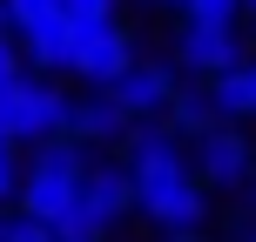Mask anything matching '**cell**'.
Returning <instances> with one entry per match:
<instances>
[{"label":"cell","mask_w":256,"mask_h":242,"mask_svg":"<svg viewBox=\"0 0 256 242\" xmlns=\"http://www.w3.org/2000/svg\"><path fill=\"white\" fill-rule=\"evenodd\" d=\"M122 162H128V175H135V209L148 222H162L168 236L202 229V216H209L202 189H209V182L196 175V162H182L168 121H135L128 141H122Z\"/></svg>","instance_id":"obj_1"},{"label":"cell","mask_w":256,"mask_h":242,"mask_svg":"<svg viewBox=\"0 0 256 242\" xmlns=\"http://www.w3.org/2000/svg\"><path fill=\"white\" fill-rule=\"evenodd\" d=\"M88 141H74V135H61V141H40L34 148V162H27V182H20V216H40V222H54L61 229L68 222V209L81 202V189H88Z\"/></svg>","instance_id":"obj_2"},{"label":"cell","mask_w":256,"mask_h":242,"mask_svg":"<svg viewBox=\"0 0 256 242\" xmlns=\"http://www.w3.org/2000/svg\"><path fill=\"white\" fill-rule=\"evenodd\" d=\"M0 128H7L14 141H27V148L61 141L68 128H74V101H68L48 74H34V67H27L20 81H7V88H0Z\"/></svg>","instance_id":"obj_3"},{"label":"cell","mask_w":256,"mask_h":242,"mask_svg":"<svg viewBox=\"0 0 256 242\" xmlns=\"http://www.w3.org/2000/svg\"><path fill=\"white\" fill-rule=\"evenodd\" d=\"M135 209V175H128V162H94L88 168V189H81V202L68 209L61 236L74 242H102V229H115V222Z\"/></svg>","instance_id":"obj_4"},{"label":"cell","mask_w":256,"mask_h":242,"mask_svg":"<svg viewBox=\"0 0 256 242\" xmlns=\"http://www.w3.org/2000/svg\"><path fill=\"white\" fill-rule=\"evenodd\" d=\"M176 67H182V74H202V81H216V74H230V67H243V40H236V27H222V20H189V13H182Z\"/></svg>","instance_id":"obj_5"},{"label":"cell","mask_w":256,"mask_h":242,"mask_svg":"<svg viewBox=\"0 0 256 242\" xmlns=\"http://www.w3.org/2000/svg\"><path fill=\"white\" fill-rule=\"evenodd\" d=\"M128 67H135V34H128V20H88L74 74L88 81V88H115Z\"/></svg>","instance_id":"obj_6"},{"label":"cell","mask_w":256,"mask_h":242,"mask_svg":"<svg viewBox=\"0 0 256 242\" xmlns=\"http://www.w3.org/2000/svg\"><path fill=\"white\" fill-rule=\"evenodd\" d=\"M81 34H88V20H74V13H61V20H40L20 34V54L34 74H74L81 61Z\"/></svg>","instance_id":"obj_7"},{"label":"cell","mask_w":256,"mask_h":242,"mask_svg":"<svg viewBox=\"0 0 256 242\" xmlns=\"http://www.w3.org/2000/svg\"><path fill=\"white\" fill-rule=\"evenodd\" d=\"M176 67H162V61H135L128 74L115 81V101L128 108V121H162L168 108H176Z\"/></svg>","instance_id":"obj_8"},{"label":"cell","mask_w":256,"mask_h":242,"mask_svg":"<svg viewBox=\"0 0 256 242\" xmlns=\"http://www.w3.org/2000/svg\"><path fill=\"white\" fill-rule=\"evenodd\" d=\"M250 168H256V148L236 135V121L209 128V135L196 141V175H202V182H216V189H236Z\"/></svg>","instance_id":"obj_9"},{"label":"cell","mask_w":256,"mask_h":242,"mask_svg":"<svg viewBox=\"0 0 256 242\" xmlns=\"http://www.w3.org/2000/svg\"><path fill=\"white\" fill-rule=\"evenodd\" d=\"M128 108L115 101V88H94V94H81L74 101V128L68 135L74 141H88V148H102V141H128Z\"/></svg>","instance_id":"obj_10"},{"label":"cell","mask_w":256,"mask_h":242,"mask_svg":"<svg viewBox=\"0 0 256 242\" xmlns=\"http://www.w3.org/2000/svg\"><path fill=\"white\" fill-rule=\"evenodd\" d=\"M168 128H176V135H189V141H202L209 128H222L216 101H209V88H202V94H176V108H168Z\"/></svg>","instance_id":"obj_11"},{"label":"cell","mask_w":256,"mask_h":242,"mask_svg":"<svg viewBox=\"0 0 256 242\" xmlns=\"http://www.w3.org/2000/svg\"><path fill=\"white\" fill-rule=\"evenodd\" d=\"M20 182H27V168H20V141L0 135V202H20Z\"/></svg>","instance_id":"obj_12"},{"label":"cell","mask_w":256,"mask_h":242,"mask_svg":"<svg viewBox=\"0 0 256 242\" xmlns=\"http://www.w3.org/2000/svg\"><path fill=\"white\" fill-rule=\"evenodd\" d=\"M7 13H14V34H27V27H40V20H61L68 0H7Z\"/></svg>","instance_id":"obj_13"},{"label":"cell","mask_w":256,"mask_h":242,"mask_svg":"<svg viewBox=\"0 0 256 242\" xmlns=\"http://www.w3.org/2000/svg\"><path fill=\"white\" fill-rule=\"evenodd\" d=\"M7 242H61V229L40 222V216H14V222H7Z\"/></svg>","instance_id":"obj_14"},{"label":"cell","mask_w":256,"mask_h":242,"mask_svg":"<svg viewBox=\"0 0 256 242\" xmlns=\"http://www.w3.org/2000/svg\"><path fill=\"white\" fill-rule=\"evenodd\" d=\"M243 7H250V0H189V20H222V27H236Z\"/></svg>","instance_id":"obj_15"},{"label":"cell","mask_w":256,"mask_h":242,"mask_svg":"<svg viewBox=\"0 0 256 242\" xmlns=\"http://www.w3.org/2000/svg\"><path fill=\"white\" fill-rule=\"evenodd\" d=\"M122 0H68V13H74V20H122Z\"/></svg>","instance_id":"obj_16"},{"label":"cell","mask_w":256,"mask_h":242,"mask_svg":"<svg viewBox=\"0 0 256 242\" xmlns=\"http://www.w3.org/2000/svg\"><path fill=\"white\" fill-rule=\"evenodd\" d=\"M27 74V54H20V40H0V88L7 81H20Z\"/></svg>","instance_id":"obj_17"},{"label":"cell","mask_w":256,"mask_h":242,"mask_svg":"<svg viewBox=\"0 0 256 242\" xmlns=\"http://www.w3.org/2000/svg\"><path fill=\"white\" fill-rule=\"evenodd\" d=\"M0 40H14V13H7V0H0Z\"/></svg>","instance_id":"obj_18"},{"label":"cell","mask_w":256,"mask_h":242,"mask_svg":"<svg viewBox=\"0 0 256 242\" xmlns=\"http://www.w3.org/2000/svg\"><path fill=\"white\" fill-rule=\"evenodd\" d=\"M142 7H182V13H189V0H142Z\"/></svg>","instance_id":"obj_19"},{"label":"cell","mask_w":256,"mask_h":242,"mask_svg":"<svg viewBox=\"0 0 256 242\" xmlns=\"http://www.w3.org/2000/svg\"><path fill=\"white\" fill-rule=\"evenodd\" d=\"M168 242H202V236H196V229H182V236H168Z\"/></svg>","instance_id":"obj_20"},{"label":"cell","mask_w":256,"mask_h":242,"mask_svg":"<svg viewBox=\"0 0 256 242\" xmlns=\"http://www.w3.org/2000/svg\"><path fill=\"white\" fill-rule=\"evenodd\" d=\"M0 242H7V222H0Z\"/></svg>","instance_id":"obj_21"},{"label":"cell","mask_w":256,"mask_h":242,"mask_svg":"<svg viewBox=\"0 0 256 242\" xmlns=\"http://www.w3.org/2000/svg\"><path fill=\"white\" fill-rule=\"evenodd\" d=\"M243 242H256V229H250V236H243Z\"/></svg>","instance_id":"obj_22"},{"label":"cell","mask_w":256,"mask_h":242,"mask_svg":"<svg viewBox=\"0 0 256 242\" xmlns=\"http://www.w3.org/2000/svg\"><path fill=\"white\" fill-rule=\"evenodd\" d=\"M61 242H74V236H61Z\"/></svg>","instance_id":"obj_23"},{"label":"cell","mask_w":256,"mask_h":242,"mask_svg":"<svg viewBox=\"0 0 256 242\" xmlns=\"http://www.w3.org/2000/svg\"><path fill=\"white\" fill-rule=\"evenodd\" d=\"M250 13H256V0H250Z\"/></svg>","instance_id":"obj_24"},{"label":"cell","mask_w":256,"mask_h":242,"mask_svg":"<svg viewBox=\"0 0 256 242\" xmlns=\"http://www.w3.org/2000/svg\"><path fill=\"white\" fill-rule=\"evenodd\" d=\"M0 135H7V128H0Z\"/></svg>","instance_id":"obj_25"}]
</instances>
